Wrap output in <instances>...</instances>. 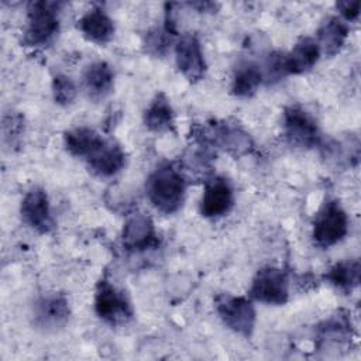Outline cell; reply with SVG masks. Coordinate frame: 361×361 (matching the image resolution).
Returning a JSON list of instances; mask_svg holds the SVG:
<instances>
[{
    "instance_id": "cell-1",
    "label": "cell",
    "mask_w": 361,
    "mask_h": 361,
    "mask_svg": "<svg viewBox=\"0 0 361 361\" xmlns=\"http://www.w3.org/2000/svg\"><path fill=\"white\" fill-rule=\"evenodd\" d=\"M186 186V178L175 164H162L147 178L145 193L158 212L173 214L183 204Z\"/></svg>"
},
{
    "instance_id": "cell-2",
    "label": "cell",
    "mask_w": 361,
    "mask_h": 361,
    "mask_svg": "<svg viewBox=\"0 0 361 361\" xmlns=\"http://www.w3.org/2000/svg\"><path fill=\"white\" fill-rule=\"evenodd\" d=\"M61 7L59 1L37 0L28 3L25 28L23 42L30 48H45L59 32L61 28Z\"/></svg>"
},
{
    "instance_id": "cell-3",
    "label": "cell",
    "mask_w": 361,
    "mask_h": 361,
    "mask_svg": "<svg viewBox=\"0 0 361 361\" xmlns=\"http://www.w3.org/2000/svg\"><path fill=\"white\" fill-rule=\"evenodd\" d=\"M94 312L110 326H124L134 317V307L128 295L113 282L102 278L94 290Z\"/></svg>"
},
{
    "instance_id": "cell-4",
    "label": "cell",
    "mask_w": 361,
    "mask_h": 361,
    "mask_svg": "<svg viewBox=\"0 0 361 361\" xmlns=\"http://www.w3.org/2000/svg\"><path fill=\"white\" fill-rule=\"evenodd\" d=\"M348 233V216L338 200L327 199L314 216L312 238L319 248H330Z\"/></svg>"
},
{
    "instance_id": "cell-5",
    "label": "cell",
    "mask_w": 361,
    "mask_h": 361,
    "mask_svg": "<svg viewBox=\"0 0 361 361\" xmlns=\"http://www.w3.org/2000/svg\"><path fill=\"white\" fill-rule=\"evenodd\" d=\"M214 310L228 330L243 337H251L257 322L251 299L231 293H219L214 298Z\"/></svg>"
},
{
    "instance_id": "cell-6",
    "label": "cell",
    "mask_w": 361,
    "mask_h": 361,
    "mask_svg": "<svg viewBox=\"0 0 361 361\" xmlns=\"http://www.w3.org/2000/svg\"><path fill=\"white\" fill-rule=\"evenodd\" d=\"M286 141L296 148L310 149L322 142V131L316 118L300 106H288L282 113Z\"/></svg>"
},
{
    "instance_id": "cell-7",
    "label": "cell",
    "mask_w": 361,
    "mask_h": 361,
    "mask_svg": "<svg viewBox=\"0 0 361 361\" xmlns=\"http://www.w3.org/2000/svg\"><path fill=\"white\" fill-rule=\"evenodd\" d=\"M197 135L203 145L221 148L235 157L245 155L252 149L250 134L237 123L213 121L207 127H203Z\"/></svg>"
},
{
    "instance_id": "cell-8",
    "label": "cell",
    "mask_w": 361,
    "mask_h": 361,
    "mask_svg": "<svg viewBox=\"0 0 361 361\" xmlns=\"http://www.w3.org/2000/svg\"><path fill=\"white\" fill-rule=\"evenodd\" d=\"M248 295L252 300L281 306L289 299V279L283 269L278 267H264L252 278Z\"/></svg>"
},
{
    "instance_id": "cell-9",
    "label": "cell",
    "mask_w": 361,
    "mask_h": 361,
    "mask_svg": "<svg viewBox=\"0 0 361 361\" xmlns=\"http://www.w3.org/2000/svg\"><path fill=\"white\" fill-rule=\"evenodd\" d=\"M71 316L69 302L65 295L48 292L41 295L32 306L34 326L42 331H56L68 323Z\"/></svg>"
},
{
    "instance_id": "cell-10",
    "label": "cell",
    "mask_w": 361,
    "mask_h": 361,
    "mask_svg": "<svg viewBox=\"0 0 361 361\" xmlns=\"http://www.w3.org/2000/svg\"><path fill=\"white\" fill-rule=\"evenodd\" d=\"M175 63L190 83L200 82L207 71L202 44L195 34H183L175 44Z\"/></svg>"
},
{
    "instance_id": "cell-11",
    "label": "cell",
    "mask_w": 361,
    "mask_h": 361,
    "mask_svg": "<svg viewBox=\"0 0 361 361\" xmlns=\"http://www.w3.org/2000/svg\"><path fill=\"white\" fill-rule=\"evenodd\" d=\"M20 213L25 224L39 234H48L55 227L49 197L39 186H34L25 192L21 199Z\"/></svg>"
},
{
    "instance_id": "cell-12",
    "label": "cell",
    "mask_w": 361,
    "mask_h": 361,
    "mask_svg": "<svg viewBox=\"0 0 361 361\" xmlns=\"http://www.w3.org/2000/svg\"><path fill=\"white\" fill-rule=\"evenodd\" d=\"M121 244L131 252H142L155 248L158 234L152 219L144 213L131 214L123 226Z\"/></svg>"
},
{
    "instance_id": "cell-13",
    "label": "cell",
    "mask_w": 361,
    "mask_h": 361,
    "mask_svg": "<svg viewBox=\"0 0 361 361\" xmlns=\"http://www.w3.org/2000/svg\"><path fill=\"white\" fill-rule=\"evenodd\" d=\"M234 190L231 183L221 176L210 179L200 199V213L206 219H220L231 212Z\"/></svg>"
},
{
    "instance_id": "cell-14",
    "label": "cell",
    "mask_w": 361,
    "mask_h": 361,
    "mask_svg": "<svg viewBox=\"0 0 361 361\" xmlns=\"http://www.w3.org/2000/svg\"><path fill=\"white\" fill-rule=\"evenodd\" d=\"M96 130L82 126L75 127L63 133V147L75 158H80L85 162L94 157L107 142Z\"/></svg>"
},
{
    "instance_id": "cell-15",
    "label": "cell",
    "mask_w": 361,
    "mask_h": 361,
    "mask_svg": "<svg viewBox=\"0 0 361 361\" xmlns=\"http://www.w3.org/2000/svg\"><path fill=\"white\" fill-rule=\"evenodd\" d=\"M78 28L82 35L97 45H106L114 37V23L102 7H92L79 20Z\"/></svg>"
},
{
    "instance_id": "cell-16",
    "label": "cell",
    "mask_w": 361,
    "mask_h": 361,
    "mask_svg": "<svg viewBox=\"0 0 361 361\" xmlns=\"http://www.w3.org/2000/svg\"><path fill=\"white\" fill-rule=\"evenodd\" d=\"M82 86L92 100L107 97L114 87V71L106 61L89 63L82 73Z\"/></svg>"
},
{
    "instance_id": "cell-17",
    "label": "cell",
    "mask_w": 361,
    "mask_h": 361,
    "mask_svg": "<svg viewBox=\"0 0 361 361\" xmlns=\"http://www.w3.org/2000/svg\"><path fill=\"white\" fill-rule=\"evenodd\" d=\"M144 124L151 133L155 134H176L175 113L168 96L164 92L157 93L149 102L144 111Z\"/></svg>"
},
{
    "instance_id": "cell-18",
    "label": "cell",
    "mask_w": 361,
    "mask_h": 361,
    "mask_svg": "<svg viewBox=\"0 0 361 361\" xmlns=\"http://www.w3.org/2000/svg\"><path fill=\"white\" fill-rule=\"evenodd\" d=\"M322 55L320 47L312 37H300L292 49L285 54L286 75H302L309 72Z\"/></svg>"
},
{
    "instance_id": "cell-19",
    "label": "cell",
    "mask_w": 361,
    "mask_h": 361,
    "mask_svg": "<svg viewBox=\"0 0 361 361\" xmlns=\"http://www.w3.org/2000/svg\"><path fill=\"white\" fill-rule=\"evenodd\" d=\"M126 159V152L121 145L113 140H109L94 157L86 161V166L94 176L111 178L124 169Z\"/></svg>"
},
{
    "instance_id": "cell-20",
    "label": "cell",
    "mask_w": 361,
    "mask_h": 361,
    "mask_svg": "<svg viewBox=\"0 0 361 361\" xmlns=\"http://www.w3.org/2000/svg\"><path fill=\"white\" fill-rule=\"evenodd\" d=\"M348 32V24L341 17L329 16L324 18L316 34V42L320 47L322 54L327 56L337 55L345 44Z\"/></svg>"
},
{
    "instance_id": "cell-21",
    "label": "cell",
    "mask_w": 361,
    "mask_h": 361,
    "mask_svg": "<svg viewBox=\"0 0 361 361\" xmlns=\"http://www.w3.org/2000/svg\"><path fill=\"white\" fill-rule=\"evenodd\" d=\"M264 83L259 65L244 62L238 65L231 78V93L240 99L252 97Z\"/></svg>"
},
{
    "instance_id": "cell-22",
    "label": "cell",
    "mask_w": 361,
    "mask_h": 361,
    "mask_svg": "<svg viewBox=\"0 0 361 361\" xmlns=\"http://www.w3.org/2000/svg\"><path fill=\"white\" fill-rule=\"evenodd\" d=\"M361 264L358 259H344L336 262L324 274V281L344 293L353 292L360 285Z\"/></svg>"
},
{
    "instance_id": "cell-23",
    "label": "cell",
    "mask_w": 361,
    "mask_h": 361,
    "mask_svg": "<svg viewBox=\"0 0 361 361\" xmlns=\"http://www.w3.org/2000/svg\"><path fill=\"white\" fill-rule=\"evenodd\" d=\"M351 319L347 312H337L319 326V338L329 343H343L351 338Z\"/></svg>"
},
{
    "instance_id": "cell-24",
    "label": "cell",
    "mask_w": 361,
    "mask_h": 361,
    "mask_svg": "<svg viewBox=\"0 0 361 361\" xmlns=\"http://www.w3.org/2000/svg\"><path fill=\"white\" fill-rule=\"evenodd\" d=\"M51 89H52V97H54L55 103L59 104V106L72 104L73 100L76 99V94H78V89H76L75 82L63 73H56L52 78Z\"/></svg>"
},
{
    "instance_id": "cell-25",
    "label": "cell",
    "mask_w": 361,
    "mask_h": 361,
    "mask_svg": "<svg viewBox=\"0 0 361 361\" xmlns=\"http://www.w3.org/2000/svg\"><path fill=\"white\" fill-rule=\"evenodd\" d=\"M261 72H262V78H264V83L269 85V83H275L278 80H281L282 78L288 76L286 71H285V54L283 52H271L264 65L261 66Z\"/></svg>"
},
{
    "instance_id": "cell-26",
    "label": "cell",
    "mask_w": 361,
    "mask_h": 361,
    "mask_svg": "<svg viewBox=\"0 0 361 361\" xmlns=\"http://www.w3.org/2000/svg\"><path fill=\"white\" fill-rule=\"evenodd\" d=\"M24 133V117L20 113H10L3 117V137L10 145L17 142Z\"/></svg>"
},
{
    "instance_id": "cell-27",
    "label": "cell",
    "mask_w": 361,
    "mask_h": 361,
    "mask_svg": "<svg viewBox=\"0 0 361 361\" xmlns=\"http://www.w3.org/2000/svg\"><path fill=\"white\" fill-rule=\"evenodd\" d=\"M171 35H173L169 30L164 28H155L149 31L145 37V47L147 51L152 55H162L166 51L168 47V38L171 39Z\"/></svg>"
},
{
    "instance_id": "cell-28",
    "label": "cell",
    "mask_w": 361,
    "mask_h": 361,
    "mask_svg": "<svg viewBox=\"0 0 361 361\" xmlns=\"http://www.w3.org/2000/svg\"><path fill=\"white\" fill-rule=\"evenodd\" d=\"M337 10L340 11L341 17L344 21H355L360 16V1L354 0V1H337L336 3Z\"/></svg>"
}]
</instances>
